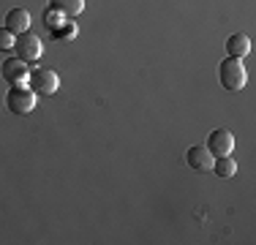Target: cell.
<instances>
[{"mask_svg":"<svg viewBox=\"0 0 256 245\" xmlns=\"http://www.w3.org/2000/svg\"><path fill=\"white\" fill-rule=\"evenodd\" d=\"M50 8L63 16H76L84 11V0H50Z\"/></svg>","mask_w":256,"mask_h":245,"instance_id":"cell-10","label":"cell"},{"mask_svg":"<svg viewBox=\"0 0 256 245\" xmlns=\"http://www.w3.org/2000/svg\"><path fill=\"white\" fill-rule=\"evenodd\" d=\"M0 76H3L8 84H25V79H28L25 60H20V58L3 60V66H0Z\"/></svg>","mask_w":256,"mask_h":245,"instance_id":"cell-6","label":"cell"},{"mask_svg":"<svg viewBox=\"0 0 256 245\" xmlns=\"http://www.w3.org/2000/svg\"><path fill=\"white\" fill-rule=\"evenodd\" d=\"M186 161H188V166L196 169V172H210V169H212V161H216V156H212L207 147L194 144L191 150L186 152Z\"/></svg>","mask_w":256,"mask_h":245,"instance_id":"cell-7","label":"cell"},{"mask_svg":"<svg viewBox=\"0 0 256 245\" xmlns=\"http://www.w3.org/2000/svg\"><path fill=\"white\" fill-rule=\"evenodd\" d=\"M30 28V11L28 8H11L8 14H6V30H11L14 36L25 33V30Z\"/></svg>","mask_w":256,"mask_h":245,"instance_id":"cell-8","label":"cell"},{"mask_svg":"<svg viewBox=\"0 0 256 245\" xmlns=\"http://www.w3.org/2000/svg\"><path fill=\"white\" fill-rule=\"evenodd\" d=\"M14 41H16V36L11 33V30H0V52H8V49H14Z\"/></svg>","mask_w":256,"mask_h":245,"instance_id":"cell-13","label":"cell"},{"mask_svg":"<svg viewBox=\"0 0 256 245\" xmlns=\"http://www.w3.org/2000/svg\"><path fill=\"white\" fill-rule=\"evenodd\" d=\"M210 172H216L218 177H232L237 172V161L232 156H218L216 161H212V169Z\"/></svg>","mask_w":256,"mask_h":245,"instance_id":"cell-11","label":"cell"},{"mask_svg":"<svg viewBox=\"0 0 256 245\" xmlns=\"http://www.w3.org/2000/svg\"><path fill=\"white\" fill-rule=\"evenodd\" d=\"M226 52H229V58H246L248 52H251V38H248L246 33H234V36H229V41H226Z\"/></svg>","mask_w":256,"mask_h":245,"instance_id":"cell-9","label":"cell"},{"mask_svg":"<svg viewBox=\"0 0 256 245\" xmlns=\"http://www.w3.org/2000/svg\"><path fill=\"white\" fill-rule=\"evenodd\" d=\"M6 109L14 114H28L36 109V93L25 84H14V88L6 93Z\"/></svg>","mask_w":256,"mask_h":245,"instance_id":"cell-2","label":"cell"},{"mask_svg":"<svg viewBox=\"0 0 256 245\" xmlns=\"http://www.w3.org/2000/svg\"><path fill=\"white\" fill-rule=\"evenodd\" d=\"M207 150L212 152V156H229L232 150H234V136H232V131L226 128H218V131H210V136H207Z\"/></svg>","mask_w":256,"mask_h":245,"instance_id":"cell-5","label":"cell"},{"mask_svg":"<svg viewBox=\"0 0 256 245\" xmlns=\"http://www.w3.org/2000/svg\"><path fill=\"white\" fill-rule=\"evenodd\" d=\"M58 88H60V79L54 71L36 68L30 74V90H33L36 96H52V93H58Z\"/></svg>","mask_w":256,"mask_h":245,"instance_id":"cell-4","label":"cell"},{"mask_svg":"<svg viewBox=\"0 0 256 245\" xmlns=\"http://www.w3.org/2000/svg\"><path fill=\"white\" fill-rule=\"evenodd\" d=\"M218 79L226 90H242L248 82V74H246V66H242L240 58H226L218 63Z\"/></svg>","mask_w":256,"mask_h":245,"instance_id":"cell-1","label":"cell"},{"mask_svg":"<svg viewBox=\"0 0 256 245\" xmlns=\"http://www.w3.org/2000/svg\"><path fill=\"white\" fill-rule=\"evenodd\" d=\"M52 33H54V38H58V41H71L76 36V24L74 22H68V24L63 22V28H54Z\"/></svg>","mask_w":256,"mask_h":245,"instance_id":"cell-12","label":"cell"},{"mask_svg":"<svg viewBox=\"0 0 256 245\" xmlns=\"http://www.w3.org/2000/svg\"><path fill=\"white\" fill-rule=\"evenodd\" d=\"M14 49H16V58L25 60V63H36V60H41V54H44V44H41V38L36 33H30V30H25V33L16 36Z\"/></svg>","mask_w":256,"mask_h":245,"instance_id":"cell-3","label":"cell"}]
</instances>
